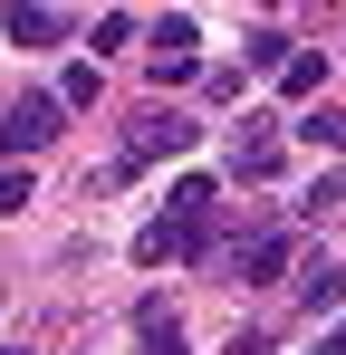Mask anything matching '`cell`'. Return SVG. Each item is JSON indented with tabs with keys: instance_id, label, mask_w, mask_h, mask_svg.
I'll list each match as a JSON object with an SVG mask.
<instances>
[{
	"instance_id": "1",
	"label": "cell",
	"mask_w": 346,
	"mask_h": 355,
	"mask_svg": "<svg viewBox=\"0 0 346 355\" xmlns=\"http://www.w3.org/2000/svg\"><path fill=\"white\" fill-rule=\"evenodd\" d=\"M67 106H58L49 87H29V96H10V116H0V164H29V154H49Z\"/></svg>"
},
{
	"instance_id": "2",
	"label": "cell",
	"mask_w": 346,
	"mask_h": 355,
	"mask_svg": "<svg viewBox=\"0 0 346 355\" xmlns=\"http://www.w3.org/2000/svg\"><path fill=\"white\" fill-rule=\"evenodd\" d=\"M145 77L154 87H183V77H202V29L173 10V19H154V39H145Z\"/></svg>"
},
{
	"instance_id": "3",
	"label": "cell",
	"mask_w": 346,
	"mask_h": 355,
	"mask_svg": "<svg viewBox=\"0 0 346 355\" xmlns=\"http://www.w3.org/2000/svg\"><path fill=\"white\" fill-rule=\"evenodd\" d=\"M192 135H202L192 116H173V106H145V116H135V135H125V164H164V154H183Z\"/></svg>"
},
{
	"instance_id": "4",
	"label": "cell",
	"mask_w": 346,
	"mask_h": 355,
	"mask_svg": "<svg viewBox=\"0 0 346 355\" xmlns=\"http://www.w3.org/2000/svg\"><path fill=\"white\" fill-rule=\"evenodd\" d=\"M279 173V125L270 116H240V144H231V182H270Z\"/></svg>"
},
{
	"instance_id": "5",
	"label": "cell",
	"mask_w": 346,
	"mask_h": 355,
	"mask_svg": "<svg viewBox=\"0 0 346 355\" xmlns=\"http://www.w3.org/2000/svg\"><path fill=\"white\" fill-rule=\"evenodd\" d=\"M0 29H10V49H58L77 19H67V10H49V0H19V10H0Z\"/></svg>"
},
{
	"instance_id": "6",
	"label": "cell",
	"mask_w": 346,
	"mask_h": 355,
	"mask_svg": "<svg viewBox=\"0 0 346 355\" xmlns=\"http://www.w3.org/2000/svg\"><path fill=\"white\" fill-rule=\"evenodd\" d=\"M192 250H202V231H183V221H154V231L135 240V259H145V269H164V259H192Z\"/></svg>"
},
{
	"instance_id": "7",
	"label": "cell",
	"mask_w": 346,
	"mask_h": 355,
	"mask_svg": "<svg viewBox=\"0 0 346 355\" xmlns=\"http://www.w3.org/2000/svg\"><path fill=\"white\" fill-rule=\"evenodd\" d=\"M231 269H250V279H279V269H288V240H279V231H250L240 250H231Z\"/></svg>"
},
{
	"instance_id": "8",
	"label": "cell",
	"mask_w": 346,
	"mask_h": 355,
	"mask_svg": "<svg viewBox=\"0 0 346 355\" xmlns=\"http://www.w3.org/2000/svg\"><path fill=\"white\" fill-rule=\"evenodd\" d=\"M337 297H346V269H337V259H308V269H298V307H318V317H327Z\"/></svg>"
},
{
	"instance_id": "9",
	"label": "cell",
	"mask_w": 346,
	"mask_h": 355,
	"mask_svg": "<svg viewBox=\"0 0 346 355\" xmlns=\"http://www.w3.org/2000/svg\"><path fill=\"white\" fill-rule=\"evenodd\" d=\"M298 135H308V144H327V154H346V106H308Z\"/></svg>"
},
{
	"instance_id": "10",
	"label": "cell",
	"mask_w": 346,
	"mask_h": 355,
	"mask_svg": "<svg viewBox=\"0 0 346 355\" xmlns=\"http://www.w3.org/2000/svg\"><path fill=\"white\" fill-rule=\"evenodd\" d=\"M318 77H327V58H318V49H298V58L279 67V87H288V96H318Z\"/></svg>"
},
{
	"instance_id": "11",
	"label": "cell",
	"mask_w": 346,
	"mask_h": 355,
	"mask_svg": "<svg viewBox=\"0 0 346 355\" xmlns=\"http://www.w3.org/2000/svg\"><path fill=\"white\" fill-rule=\"evenodd\" d=\"M58 106H97V58H77L67 77H58Z\"/></svg>"
},
{
	"instance_id": "12",
	"label": "cell",
	"mask_w": 346,
	"mask_h": 355,
	"mask_svg": "<svg viewBox=\"0 0 346 355\" xmlns=\"http://www.w3.org/2000/svg\"><path fill=\"white\" fill-rule=\"evenodd\" d=\"M288 58H298V39H279V29H260V39H250V67H270V77H279Z\"/></svg>"
},
{
	"instance_id": "13",
	"label": "cell",
	"mask_w": 346,
	"mask_h": 355,
	"mask_svg": "<svg viewBox=\"0 0 346 355\" xmlns=\"http://www.w3.org/2000/svg\"><path fill=\"white\" fill-rule=\"evenodd\" d=\"M0 211H29V164H0Z\"/></svg>"
},
{
	"instance_id": "14",
	"label": "cell",
	"mask_w": 346,
	"mask_h": 355,
	"mask_svg": "<svg viewBox=\"0 0 346 355\" xmlns=\"http://www.w3.org/2000/svg\"><path fill=\"white\" fill-rule=\"evenodd\" d=\"M87 39H97V49H125V39H135V19H125V10H97V29H87Z\"/></svg>"
},
{
	"instance_id": "15",
	"label": "cell",
	"mask_w": 346,
	"mask_h": 355,
	"mask_svg": "<svg viewBox=\"0 0 346 355\" xmlns=\"http://www.w3.org/2000/svg\"><path fill=\"white\" fill-rule=\"evenodd\" d=\"M337 202H346V173H318V182H308V202H298V211H337Z\"/></svg>"
},
{
	"instance_id": "16",
	"label": "cell",
	"mask_w": 346,
	"mask_h": 355,
	"mask_svg": "<svg viewBox=\"0 0 346 355\" xmlns=\"http://www.w3.org/2000/svg\"><path fill=\"white\" fill-rule=\"evenodd\" d=\"M231 355H270V336H240V346H231Z\"/></svg>"
},
{
	"instance_id": "17",
	"label": "cell",
	"mask_w": 346,
	"mask_h": 355,
	"mask_svg": "<svg viewBox=\"0 0 346 355\" xmlns=\"http://www.w3.org/2000/svg\"><path fill=\"white\" fill-rule=\"evenodd\" d=\"M318 355H346V327H337V336H327V346H318Z\"/></svg>"
},
{
	"instance_id": "18",
	"label": "cell",
	"mask_w": 346,
	"mask_h": 355,
	"mask_svg": "<svg viewBox=\"0 0 346 355\" xmlns=\"http://www.w3.org/2000/svg\"><path fill=\"white\" fill-rule=\"evenodd\" d=\"M0 355H19V346H0Z\"/></svg>"
}]
</instances>
